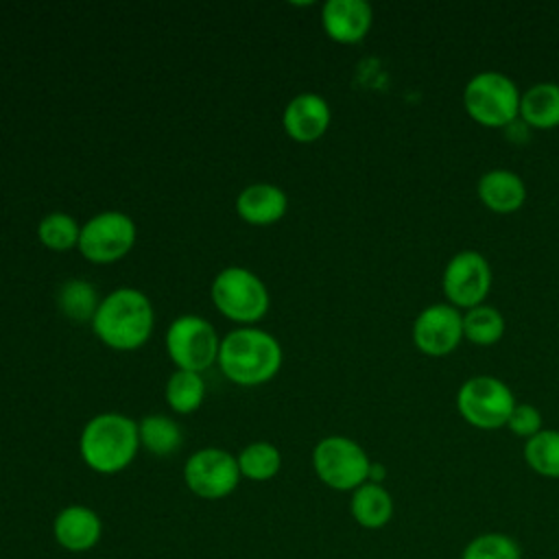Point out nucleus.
<instances>
[{
	"label": "nucleus",
	"mask_w": 559,
	"mask_h": 559,
	"mask_svg": "<svg viewBox=\"0 0 559 559\" xmlns=\"http://www.w3.org/2000/svg\"><path fill=\"white\" fill-rule=\"evenodd\" d=\"M92 328L94 334L111 349H138L151 336L153 306L140 290L118 288L98 304Z\"/></svg>",
	"instance_id": "nucleus-1"
},
{
	"label": "nucleus",
	"mask_w": 559,
	"mask_h": 559,
	"mask_svg": "<svg viewBox=\"0 0 559 559\" xmlns=\"http://www.w3.org/2000/svg\"><path fill=\"white\" fill-rule=\"evenodd\" d=\"M280 365L282 347L264 330L240 328L221 341L218 367L240 386H258L271 380L280 371Z\"/></svg>",
	"instance_id": "nucleus-2"
},
{
	"label": "nucleus",
	"mask_w": 559,
	"mask_h": 559,
	"mask_svg": "<svg viewBox=\"0 0 559 559\" xmlns=\"http://www.w3.org/2000/svg\"><path fill=\"white\" fill-rule=\"evenodd\" d=\"M138 424L120 413L92 417L79 439V452L85 465L98 474L122 472L138 454Z\"/></svg>",
	"instance_id": "nucleus-3"
},
{
	"label": "nucleus",
	"mask_w": 559,
	"mask_h": 559,
	"mask_svg": "<svg viewBox=\"0 0 559 559\" xmlns=\"http://www.w3.org/2000/svg\"><path fill=\"white\" fill-rule=\"evenodd\" d=\"M522 92L500 70H480L463 87V107L483 127L500 129L520 118Z\"/></svg>",
	"instance_id": "nucleus-4"
},
{
	"label": "nucleus",
	"mask_w": 559,
	"mask_h": 559,
	"mask_svg": "<svg viewBox=\"0 0 559 559\" xmlns=\"http://www.w3.org/2000/svg\"><path fill=\"white\" fill-rule=\"evenodd\" d=\"M515 406L509 384L496 376H472L456 391V411L474 428L496 430L507 426Z\"/></svg>",
	"instance_id": "nucleus-5"
},
{
	"label": "nucleus",
	"mask_w": 559,
	"mask_h": 559,
	"mask_svg": "<svg viewBox=\"0 0 559 559\" xmlns=\"http://www.w3.org/2000/svg\"><path fill=\"white\" fill-rule=\"evenodd\" d=\"M312 467L323 485L336 491H354L369 480L371 461L362 445L343 435L323 437L312 450Z\"/></svg>",
	"instance_id": "nucleus-6"
},
{
	"label": "nucleus",
	"mask_w": 559,
	"mask_h": 559,
	"mask_svg": "<svg viewBox=\"0 0 559 559\" xmlns=\"http://www.w3.org/2000/svg\"><path fill=\"white\" fill-rule=\"evenodd\" d=\"M212 301L227 319L255 323L269 310V290L255 273L242 266H229L214 277Z\"/></svg>",
	"instance_id": "nucleus-7"
},
{
	"label": "nucleus",
	"mask_w": 559,
	"mask_h": 559,
	"mask_svg": "<svg viewBox=\"0 0 559 559\" xmlns=\"http://www.w3.org/2000/svg\"><path fill=\"white\" fill-rule=\"evenodd\" d=\"M491 264L489 260L476 249H461L456 251L443 269L441 288L454 308H474L485 304V297L491 290Z\"/></svg>",
	"instance_id": "nucleus-8"
},
{
	"label": "nucleus",
	"mask_w": 559,
	"mask_h": 559,
	"mask_svg": "<svg viewBox=\"0 0 559 559\" xmlns=\"http://www.w3.org/2000/svg\"><path fill=\"white\" fill-rule=\"evenodd\" d=\"M218 336L210 321L197 314L175 319L166 332L170 360L186 371H203L218 358Z\"/></svg>",
	"instance_id": "nucleus-9"
},
{
	"label": "nucleus",
	"mask_w": 559,
	"mask_h": 559,
	"mask_svg": "<svg viewBox=\"0 0 559 559\" xmlns=\"http://www.w3.org/2000/svg\"><path fill=\"white\" fill-rule=\"evenodd\" d=\"M135 242V223L122 212H100L81 227L79 251L96 264L124 258Z\"/></svg>",
	"instance_id": "nucleus-10"
},
{
	"label": "nucleus",
	"mask_w": 559,
	"mask_h": 559,
	"mask_svg": "<svg viewBox=\"0 0 559 559\" xmlns=\"http://www.w3.org/2000/svg\"><path fill=\"white\" fill-rule=\"evenodd\" d=\"M183 480L194 496L205 500H221L238 487V461L234 454L221 448L197 450L183 465Z\"/></svg>",
	"instance_id": "nucleus-11"
},
{
	"label": "nucleus",
	"mask_w": 559,
	"mask_h": 559,
	"mask_svg": "<svg viewBox=\"0 0 559 559\" xmlns=\"http://www.w3.org/2000/svg\"><path fill=\"white\" fill-rule=\"evenodd\" d=\"M411 336L421 354L432 358L448 356L463 341V312L448 301L430 304L417 312Z\"/></svg>",
	"instance_id": "nucleus-12"
},
{
	"label": "nucleus",
	"mask_w": 559,
	"mask_h": 559,
	"mask_svg": "<svg viewBox=\"0 0 559 559\" xmlns=\"http://www.w3.org/2000/svg\"><path fill=\"white\" fill-rule=\"evenodd\" d=\"M52 535L63 550L87 552L100 542L103 522L94 509L85 504H70L55 515Z\"/></svg>",
	"instance_id": "nucleus-13"
},
{
	"label": "nucleus",
	"mask_w": 559,
	"mask_h": 559,
	"mask_svg": "<svg viewBox=\"0 0 559 559\" xmlns=\"http://www.w3.org/2000/svg\"><path fill=\"white\" fill-rule=\"evenodd\" d=\"M373 22L371 4L365 0H328L321 9V24L330 39L338 44L360 41Z\"/></svg>",
	"instance_id": "nucleus-14"
},
{
	"label": "nucleus",
	"mask_w": 559,
	"mask_h": 559,
	"mask_svg": "<svg viewBox=\"0 0 559 559\" xmlns=\"http://www.w3.org/2000/svg\"><path fill=\"white\" fill-rule=\"evenodd\" d=\"M330 105L323 96L306 92L295 96L282 116L284 131L295 140V142H314L319 140L328 127H330Z\"/></svg>",
	"instance_id": "nucleus-15"
},
{
	"label": "nucleus",
	"mask_w": 559,
	"mask_h": 559,
	"mask_svg": "<svg viewBox=\"0 0 559 559\" xmlns=\"http://www.w3.org/2000/svg\"><path fill=\"white\" fill-rule=\"evenodd\" d=\"M478 199L483 205L496 214H511L520 210L526 201L524 179L509 168H491L478 177L476 183Z\"/></svg>",
	"instance_id": "nucleus-16"
},
{
	"label": "nucleus",
	"mask_w": 559,
	"mask_h": 559,
	"mask_svg": "<svg viewBox=\"0 0 559 559\" xmlns=\"http://www.w3.org/2000/svg\"><path fill=\"white\" fill-rule=\"evenodd\" d=\"M286 192L273 183L247 186L236 199V212L251 225H271L286 214Z\"/></svg>",
	"instance_id": "nucleus-17"
},
{
	"label": "nucleus",
	"mask_w": 559,
	"mask_h": 559,
	"mask_svg": "<svg viewBox=\"0 0 559 559\" xmlns=\"http://www.w3.org/2000/svg\"><path fill=\"white\" fill-rule=\"evenodd\" d=\"M520 120L531 129L559 127V83L539 81L528 85L520 98Z\"/></svg>",
	"instance_id": "nucleus-18"
},
{
	"label": "nucleus",
	"mask_w": 559,
	"mask_h": 559,
	"mask_svg": "<svg viewBox=\"0 0 559 559\" xmlns=\"http://www.w3.org/2000/svg\"><path fill=\"white\" fill-rule=\"evenodd\" d=\"M349 513L362 528H382L393 518V498L378 483H365L352 491Z\"/></svg>",
	"instance_id": "nucleus-19"
},
{
	"label": "nucleus",
	"mask_w": 559,
	"mask_h": 559,
	"mask_svg": "<svg viewBox=\"0 0 559 559\" xmlns=\"http://www.w3.org/2000/svg\"><path fill=\"white\" fill-rule=\"evenodd\" d=\"M140 445H144L155 456H170L179 450L183 435L177 421L166 415H146L138 424Z\"/></svg>",
	"instance_id": "nucleus-20"
},
{
	"label": "nucleus",
	"mask_w": 559,
	"mask_h": 559,
	"mask_svg": "<svg viewBox=\"0 0 559 559\" xmlns=\"http://www.w3.org/2000/svg\"><path fill=\"white\" fill-rule=\"evenodd\" d=\"M504 317L496 306L478 304L463 312V338L474 345H493L504 334Z\"/></svg>",
	"instance_id": "nucleus-21"
},
{
	"label": "nucleus",
	"mask_w": 559,
	"mask_h": 559,
	"mask_svg": "<svg viewBox=\"0 0 559 559\" xmlns=\"http://www.w3.org/2000/svg\"><path fill=\"white\" fill-rule=\"evenodd\" d=\"M524 461L535 474L544 478H559V430L542 428L537 435L526 439Z\"/></svg>",
	"instance_id": "nucleus-22"
},
{
	"label": "nucleus",
	"mask_w": 559,
	"mask_h": 559,
	"mask_svg": "<svg viewBox=\"0 0 559 559\" xmlns=\"http://www.w3.org/2000/svg\"><path fill=\"white\" fill-rule=\"evenodd\" d=\"M205 395L203 378L197 371L177 369L166 384V402L175 413H192L201 406Z\"/></svg>",
	"instance_id": "nucleus-23"
},
{
	"label": "nucleus",
	"mask_w": 559,
	"mask_h": 559,
	"mask_svg": "<svg viewBox=\"0 0 559 559\" xmlns=\"http://www.w3.org/2000/svg\"><path fill=\"white\" fill-rule=\"evenodd\" d=\"M236 461H238L240 476H245L249 480H269L280 472V465H282L280 450L269 441L249 443L238 454Z\"/></svg>",
	"instance_id": "nucleus-24"
},
{
	"label": "nucleus",
	"mask_w": 559,
	"mask_h": 559,
	"mask_svg": "<svg viewBox=\"0 0 559 559\" xmlns=\"http://www.w3.org/2000/svg\"><path fill=\"white\" fill-rule=\"evenodd\" d=\"M57 304L61 312L72 321H92L98 310L96 290L85 280H68L57 295Z\"/></svg>",
	"instance_id": "nucleus-25"
},
{
	"label": "nucleus",
	"mask_w": 559,
	"mask_h": 559,
	"mask_svg": "<svg viewBox=\"0 0 559 559\" xmlns=\"http://www.w3.org/2000/svg\"><path fill=\"white\" fill-rule=\"evenodd\" d=\"M37 236L44 247H48L52 251H68L79 245L81 227L70 214L52 212L39 221Z\"/></svg>",
	"instance_id": "nucleus-26"
},
{
	"label": "nucleus",
	"mask_w": 559,
	"mask_h": 559,
	"mask_svg": "<svg viewBox=\"0 0 559 559\" xmlns=\"http://www.w3.org/2000/svg\"><path fill=\"white\" fill-rule=\"evenodd\" d=\"M461 559H522V550L507 533H480L469 539L461 552Z\"/></svg>",
	"instance_id": "nucleus-27"
},
{
	"label": "nucleus",
	"mask_w": 559,
	"mask_h": 559,
	"mask_svg": "<svg viewBox=\"0 0 559 559\" xmlns=\"http://www.w3.org/2000/svg\"><path fill=\"white\" fill-rule=\"evenodd\" d=\"M507 428L522 439H531L533 435H537L542 430V413L537 406L528 404V402H515L509 419H507Z\"/></svg>",
	"instance_id": "nucleus-28"
},
{
	"label": "nucleus",
	"mask_w": 559,
	"mask_h": 559,
	"mask_svg": "<svg viewBox=\"0 0 559 559\" xmlns=\"http://www.w3.org/2000/svg\"><path fill=\"white\" fill-rule=\"evenodd\" d=\"M384 476H386V469H384L380 463H371V467H369V483L382 485Z\"/></svg>",
	"instance_id": "nucleus-29"
}]
</instances>
